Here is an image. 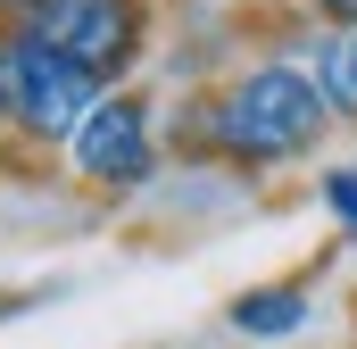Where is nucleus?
I'll list each match as a JSON object with an SVG mask.
<instances>
[{
    "label": "nucleus",
    "instance_id": "obj_10",
    "mask_svg": "<svg viewBox=\"0 0 357 349\" xmlns=\"http://www.w3.org/2000/svg\"><path fill=\"white\" fill-rule=\"evenodd\" d=\"M17 8H33V0H17Z\"/></svg>",
    "mask_w": 357,
    "mask_h": 349
},
{
    "label": "nucleus",
    "instance_id": "obj_6",
    "mask_svg": "<svg viewBox=\"0 0 357 349\" xmlns=\"http://www.w3.org/2000/svg\"><path fill=\"white\" fill-rule=\"evenodd\" d=\"M316 84H324V100H333L341 117H357V25L316 50Z\"/></svg>",
    "mask_w": 357,
    "mask_h": 349
},
{
    "label": "nucleus",
    "instance_id": "obj_5",
    "mask_svg": "<svg viewBox=\"0 0 357 349\" xmlns=\"http://www.w3.org/2000/svg\"><path fill=\"white\" fill-rule=\"evenodd\" d=\"M233 325H241L250 341H282V333H299V325H307V299H299V291H282V283H258V291H241V299H233Z\"/></svg>",
    "mask_w": 357,
    "mask_h": 349
},
{
    "label": "nucleus",
    "instance_id": "obj_1",
    "mask_svg": "<svg viewBox=\"0 0 357 349\" xmlns=\"http://www.w3.org/2000/svg\"><path fill=\"white\" fill-rule=\"evenodd\" d=\"M316 133H324V84L299 67H250L208 117V142L225 158H250V167L316 150Z\"/></svg>",
    "mask_w": 357,
    "mask_h": 349
},
{
    "label": "nucleus",
    "instance_id": "obj_3",
    "mask_svg": "<svg viewBox=\"0 0 357 349\" xmlns=\"http://www.w3.org/2000/svg\"><path fill=\"white\" fill-rule=\"evenodd\" d=\"M25 34H42L50 50L84 59L91 75H116L142 50V8L133 0H33L25 8Z\"/></svg>",
    "mask_w": 357,
    "mask_h": 349
},
{
    "label": "nucleus",
    "instance_id": "obj_9",
    "mask_svg": "<svg viewBox=\"0 0 357 349\" xmlns=\"http://www.w3.org/2000/svg\"><path fill=\"white\" fill-rule=\"evenodd\" d=\"M0 117H8V59H0Z\"/></svg>",
    "mask_w": 357,
    "mask_h": 349
},
{
    "label": "nucleus",
    "instance_id": "obj_8",
    "mask_svg": "<svg viewBox=\"0 0 357 349\" xmlns=\"http://www.w3.org/2000/svg\"><path fill=\"white\" fill-rule=\"evenodd\" d=\"M316 8H324L333 25H357V0H316Z\"/></svg>",
    "mask_w": 357,
    "mask_h": 349
},
{
    "label": "nucleus",
    "instance_id": "obj_7",
    "mask_svg": "<svg viewBox=\"0 0 357 349\" xmlns=\"http://www.w3.org/2000/svg\"><path fill=\"white\" fill-rule=\"evenodd\" d=\"M324 208L357 233V167H333V174H324Z\"/></svg>",
    "mask_w": 357,
    "mask_h": 349
},
{
    "label": "nucleus",
    "instance_id": "obj_4",
    "mask_svg": "<svg viewBox=\"0 0 357 349\" xmlns=\"http://www.w3.org/2000/svg\"><path fill=\"white\" fill-rule=\"evenodd\" d=\"M75 167H84L100 191H142V183H150L158 150H150V108H142L133 91L100 100V108L84 117V133H75Z\"/></svg>",
    "mask_w": 357,
    "mask_h": 349
},
{
    "label": "nucleus",
    "instance_id": "obj_2",
    "mask_svg": "<svg viewBox=\"0 0 357 349\" xmlns=\"http://www.w3.org/2000/svg\"><path fill=\"white\" fill-rule=\"evenodd\" d=\"M0 59H8V117H17L25 133H42V142H67V133H84V117L100 108V75H91L84 59L50 50L42 34H17V42H0Z\"/></svg>",
    "mask_w": 357,
    "mask_h": 349
}]
</instances>
